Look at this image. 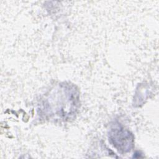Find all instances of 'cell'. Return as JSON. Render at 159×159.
Masks as SVG:
<instances>
[{
  "label": "cell",
  "mask_w": 159,
  "mask_h": 159,
  "mask_svg": "<svg viewBox=\"0 0 159 159\" xmlns=\"http://www.w3.org/2000/svg\"><path fill=\"white\" fill-rule=\"evenodd\" d=\"M109 138L119 151L129 152L133 147L134 137L132 134L119 124H115L111 127Z\"/></svg>",
  "instance_id": "6da1fadb"
}]
</instances>
